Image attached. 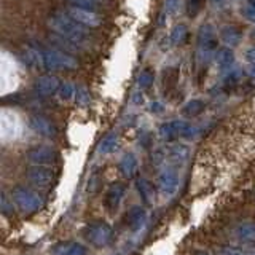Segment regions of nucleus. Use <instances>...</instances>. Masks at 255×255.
Listing matches in <instances>:
<instances>
[{
  "label": "nucleus",
  "instance_id": "nucleus-5",
  "mask_svg": "<svg viewBox=\"0 0 255 255\" xmlns=\"http://www.w3.org/2000/svg\"><path fill=\"white\" fill-rule=\"evenodd\" d=\"M220 37L223 38V42L228 45H236L241 40V32L235 26H225L220 32Z\"/></svg>",
  "mask_w": 255,
  "mask_h": 255
},
{
  "label": "nucleus",
  "instance_id": "nucleus-10",
  "mask_svg": "<svg viewBox=\"0 0 255 255\" xmlns=\"http://www.w3.org/2000/svg\"><path fill=\"white\" fill-rule=\"evenodd\" d=\"M177 8H179V0H166V13L167 14H174L177 11Z\"/></svg>",
  "mask_w": 255,
  "mask_h": 255
},
{
  "label": "nucleus",
  "instance_id": "nucleus-4",
  "mask_svg": "<svg viewBox=\"0 0 255 255\" xmlns=\"http://www.w3.org/2000/svg\"><path fill=\"white\" fill-rule=\"evenodd\" d=\"M43 58L48 64H51V66H59V67H74L75 62L72 58L66 54H61V53H54V51H48V53H43Z\"/></svg>",
  "mask_w": 255,
  "mask_h": 255
},
{
  "label": "nucleus",
  "instance_id": "nucleus-8",
  "mask_svg": "<svg viewBox=\"0 0 255 255\" xmlns=\"http://www.w3.org/2000/svg\"><path fill=\"white\" fill-rule=\"evenodd\" d=\"M204 0H188L187 2V14L190 18H195V16L201 11Z\"/></svg>",
  "mask_w": 255,
  "mask_h": 255
},
{
  "label": "nucleus",
  "instance_id": "nucleus-14",
  "mask_svg": "<svg viewBox=\"0 0 255 255\" xmlns=\"http://www.w3.org/2000/svg\"><path fill=\"white\" fill-rule=\"evenodd\" d=\"M98 3H102V2H109V0H96Z\"/></svg>",
  "mask_w": 255,
  "mask_h": 255
},
{
  "label": "nucleus",
  "instance_id": "nucleus-6",
  "mask_svg": "<svg viewBox=\"0 0 255 255\" xmlns=\"http://www.w3.org/2000/svg\"><path fill=\"white\" fill-rule=\"evenodd\" d=\"M185 38H187V26L185 24H177V26H174V29L171 32L172 43L179 45L182 42H185Z\"/></svg>",
  "mask_w": 255,
  "mask_h": 255
},
{
  "label": "nucleus",
  "instance_id": "nucleus-9",
  "mask_svg": "<svg viewBox=\"0 0 255 255\" xmlns=\"http://www.w3.org/2000/svg\"><path fill=\"white\" fill-rule=\"evenodd\" d=\"M72 6L78 8H88V10H98V2L96 0H67Z\"/></svg>",
  "mask_w": 255,
  "mask_h": 255
},
{
  "label": "nucleus",
  "instance_id": "nucleus-3",
  "mask_svg": "<svg viewBox=\"0 0 255 255\" xmlns=\"http://www.w3.org/2000/svg\"><path fill=\"white\" fill-rule=\"evenodd\" d=\"M199 46L206 54L212 53L217 48V37H215L214 27L211 24H204L201 30H199Z\"/></svg>",
  "mask_w": 255,
  "mask_h": 255
},
{
  "label": "nucleus",
  "instance_id": "nucleus-12",
  "mask_svg": "<svg viewBox=\"0 0 255 255\" xmlns=\"http://www.w3.org/2000/svg\"><path fill=\"white\" fill-rule=\"evenodd\" d=\"M211 2H212L215 6H222V5H225V3H227V0H211Z\"/></svg>",
  "mask_w": 255,
  "mask_h": 255
},
{
  "label": "nucleus",
  "instance_id": "nucleus-1",
  "mask_svg": "<svg viewBox=\"0 0 255 255\" xmlns=\"http://www.w3.org/2000/svg\"><path fill=\"white\" fill-rule=\"evenodd\" d=\"M48 27L74 43H83L88 38V27L74 21L67 13L56 11L48 18Z\"/></svg>",
  "mask_w": 255,
  "mask_h": 255
},
{
  "label": "nucleus",
  "instance_id": "nucleus-7",
  "mask_svg": "<svg viewBox=\"0 0 255 255\" xmlns=\"http://www.w3.org/2000/svg\"><path fill=\"white\" fill-rule=\"evenodd\" d=\"M241 14L247 21L255 24V0H244V5L241 6Z\"/></svg>",
  "mask_w": 255,
  "mask_h": 255
},
{
  "label": "nucleus",
  "instance_id": "nucleus-2",
  "mask_svg": "<svg viewBox=\"0 0 255 255\" xmlns=\"http://www.w3.org/2000/svg\"><path fill=\"white\" fill-rule=\"evenodd\" d=\"M72 19L77 21L78 24L88 27V29H94L101 26V16L96 13L94 10H88V8H78V6H69L66 11Z\"/></svg>",
  "mask_w": 255,
  "mask_h": 255
},
{
  "label": "nucleus",
  "instance_id": "nucleus-11",
  "mask_svg": "<svg viewBox=\"0 0 255 255\" xmlns=\"http://www.w3.org/2000/svg\"><path fill=\"white\" fill-rule=\"evenodd\" d=\"M219 58H220L222 64H230L231 61H233V53H231L230 50H222Z\"/></svg>",
  "mask_w": 255,
  "mask_h": 255
},
{
  "label": "nucleus",
  "instance_id": "nucleus-13",
  "mask_svg": "<svg viewBox=\"0 0 255 255\" xmlns=\"http://www.w3.org/2000/svg\"><path fill=\"white\" fill-rule=\"evenodd\" d=\"M247 56H249V58H255V48H251L249 53H247Z\"/></svg>",
  "mask_w": 255,
  "mask_h": 255
},
{
  "label": "nucleus",
  "instance_id": "nucleus-15",
  "mask_svg": "<svg viewBox=\"0 0 255 255\" xmlns=\"http://www.w3.org/2000/svg\"><path fill=\"white\" fill-rule=\"evenodd\" d=\"M252 35H254V37H255V29H254V32H252Z\"/></svg>",
  "mask_w": 255,
  "mask_h": 255
}]
</instances>
